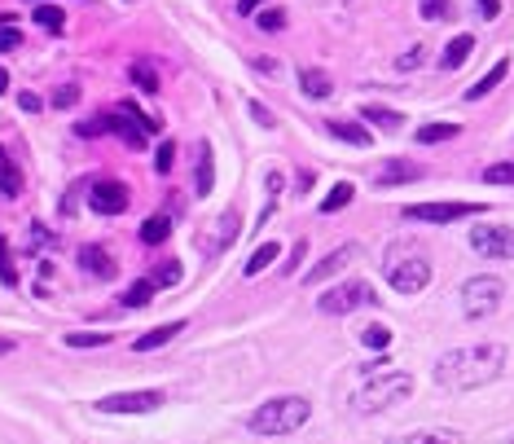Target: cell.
Returning a JSON list of instances; mask_svg holds the SVG:
<instances>
[{"instance_id":"6da1fadb","label":"cell","mask_w":514,"mask_h":444,"mask_svg":"<svg viewBox=\"0 0 514 444\" xmlns=\"http://www.w3.org/2000/svg\"><path fill=\"white\" fill-rule=\"evenodd\" d=\"M506 361V343H466V348H453L435 361V383L444 392H475V387L497 383Z\"/></svg>"},{"instance_id":"7a4b0ae2","label":"cell","mask_w":514,"mask_h":444,"mask_svg":"<svg viewBox=\"0 0 514 444\" xmlns=\"http://www.w3.org/2000/svg\"><path fill=\"white\" fill-rule=\"evenodd\" d=\"M312 418V405L304 396H277V401H264L255 414L247 418L251 436H290Z\"/></svg>"},{"instance_id":"3957f363","label":"cell","mask_w":514,"mask_h":444,"mask_svg":"<svg viewBox=\"0 0 514 444\" xmlns=\"http://www.w3.org/2000/svg\"><path fill=\"white\" fill-rule=\"evenodd\" d=\"M409 392H413V374H405V370L374 374V379L352 396V409H356V414H383V409L409 401Z\"/></svg>"},{"instance_id":"277c9868","label":"cell","mask_w":514,"mask_h":444,"mask_svg":"<svg viewBox=\"0 0 514 444\" xmlns=\"http://www.w3.org/2000/svg\"><path fill=\"white\" fill-rule=\"evenodd\" d=\"M84 137H97V132H115V137H124L132 150H145V141H150V132H159V119L150 115H132L128 106L110 110V115H97L93 124H80Z\"/></svg>"},{"instance_id":"5b68a950","label":"cell","mask_w":514,"mask_h":444,"mask_svg":"<svg viewBox=\"0 0 514 444\" xmlns=\"http://www.w3.org/2000/svg\"><path fill=\"white\" fill-rule=\"evenodd\" d=\"M501 299H506V282L493 277V273H475V277H466L462 282V313L471 321L493 317L501 308Z\"/></svg>"},{"instance_id":"8992f818","label":"cell","mask_w":514,"mask_h":444,"mask_svg":"<svg viewBox=\"0 0 514 444\" xmlns=\"http://www.w3.org/2000/svg\"><path fill=\"white\" fill-rule=\"evenodd\" d=\"M383 277H387L391 291L418 295V291H427V286H431V260H427V255H418V251L391 255V260L383 264Z\"/></svg>"},{"instance_id":"52a82bcc","label":"cell","mask_w":514,"mask_h":444,"mask_svg":"<svg viewBox=\"0 0 514 444\" xmlns=\"http://www.w3.org/2000/svg\"><path fill=\"white\" fill-rule=\"evenodd\" d=\"M374 304H378V295H374V286H370V282H343V286H330V291L317 299L321 317H348V313H356V308H374Z\"/></svg>"},{"instance_id":"ba28073f","label":"cell","mask_w":514,"mask_h":444,"mask_svg":"<svg viewBox=\"0 0 514 444\" xmlns=\"http://www.w3.org/2000/svg\"><path fill=\"white\" fill-rule=\"evenodd\" d=\"M405 220H422V225H453L466 216H484V203H409Z\"/></svg>"},{"instance_id":"9c48e42d","label":"cell","mask_w":514,"mask_h":444,"mask_svg":"<svg viewBox=\"0 0 514 444\" xmlns=\"http://www.w3.org/2000/svg\"><path fill=\"white\" fill-rule=\"evenodd\" d=\"M167 401L159 387H141V392H115V396H102L97 409L102 414H154Z\"/></svg>"},{"instance_id":"30bf717a","label":"cell","mask_w":514,"mask_h":444,"mask_svg":"<svg viewBox=\"0 0 514 444\" xmlns=\"http://www.w3.org/2000/svg\"><path fill=\"white\" fill-rule=\"evenodd\" d=\"M471 247L484 260H514V225H475Z\"/></svg>"},{"instance_id":"8fae6325","label":"cell","mask_w":514,"mask_h":444,"mask_svg":"<svg viewBox=\"0 0 514 444\" xmlns=\"http://www.w3.org/2000/svg\"><path fill=\"white\" fill-rule=\"evenodd\" d=\"M88 203H93L97 216H119L128 207V185L124 181H97L88 190Z\"/></svg>"},{"instance_id":"7c38bea8","label":"cell","mask_w":514,"mask_h":444,"mask_svg":"<svg viewBox=\"0 0 514 444\" xmlns=\"http://www.w3.org/2000/svg\"><path fill=\"white\" fill-rule=\"evenodd\" d=\"M356 255H361V247H356V242H348V247H334L326 260L321 264H312V269L304 273V286H317V282H326L330 273H339V269H348V264L356 260Z\"/></svg>"},{"instance_id":"4fadbf2b","label":"cell","mask_w":514,"mask_h":444,"mask_svg":"<svg viewBox=\"0 0 514 444\" xmlns=\"http://www.w3.org/2000/svg\"><path fill=\"white\" fill-rule=\"evenodd\" d=\"M80 269L88 277H102V282H110V277L119 273V264L110 260V251H102V247H80Z\"/></svg>"},{"instance_id":"5bb4252c","label":"cell","mask_w":514,"mask_h":444,"mask_svg":"<svg viewBox=\"0 0 514 444\" xmlns=\"http://www.w3.org/2000/svg\"><path fill=\"white\" fill-rule=\"evenodd\" d=\"M422 168L409 159H391L383 163V172H378V190H391V185H405V181H418Z\"/></svg>"},{"instance_id":"9a60e30c","label":"cell","mask_w":514,"mask_h":444,"mask_svg":"<svg viewBox=\"0 0 514 444\" xmlns=\"http://www.w3.org/2000/svg\"><path fill=\"white\" fill-rule=\"evenodd\" d=\"M22 194V168L14 163V154L0 146V198H18Z\"/></svg>"},{"instance_id":"2e32d148","label":"cell","mask_w":514,"mask_h":444,"mask_svg":"<svg viewBox=\"0 0 514 444\" xmlns=\"http://www.w3.org/2000/svg\"><path fill=\"white\" fill-rule=\"evenodd\" d=\"M387 444H462L453 427H431V431H409V436H396Z\"/></svg>"},{"instance_id":"e0dca14e","label":"cell","mask_w":514,"mask_h":444,"mask_svg":"<svg viewBox=\"0 0 514 444\" xmlns=\"http://www.w3.org/2000/svg\"><path fill=\"white\" fill-rule=\"evenodd\" d=\"M299 88H304V97H312V102H326V97L334 93L330 75H326V71H312V66H304V71H299Z\"/></svg>"},{"instance_id":"ac0fdd59","label":"cell","mask_w":514,"mask_h":444,"mask_svg":"<svg viewBox=\"0 0 514 444\" xmlns=\"http://www.w3.org/2000/svg\"><path fill=\"white\" fill-rule=\"evenodd\" d=\"M471 53H475V36H453L449 44H444V53H440V66L444 71H457Z\"/></svg>"},{"instance_id":"d6986e66","label":"cell","mask_w":514,"mask_h":444,"mask_svg":"<svg viewBox=\"0 0 514 444\" xmlns=\"http://www.w3.org/2000/svg\"><path fill=\"white\" fill-rule=\"evenodd\" d=\"M238 229H242V216H238V212H233V207H229V212L216 220V238L207 242V251H211V255H216V251H225L229 242H233V233H238Z\"/></svg>"},{"instance_id":"ffe728a7","label":"cell","mask_w":514,"mask_h":444,"mask_svg":"<svg viewBox=\"0 0 514 444\" xmlns=\"http://www.w3.org/2000/svg\"><path fill=\"white\" fill-rule=\"evenodd\" d=\"M506 75H510V62H506V58H501V62H493V71H488L484 80L466 88V102H479V97H488V93H493V88H497L501 80H506Z\"/></svg>"},{"instance_id":"44dd1931","label":"cell","mask_w":514,"mask_h":444,"mask_svg":"<svg viewBox=\"0 0 514 444\" xmlns=\"http://www.w3.org/2000/svg\"><path fill=\"white\" fill-rule=\"evenodd\" d=\"M181 330H185V321H172V326H154L150 335H141L137 343H132V348H137V352H154V348H163V343H172L176 335H181Z\"/></svg>"},{"instance_id":"7402d4cb","label":"cell","mask_w":514,"mask_h":444,"mask_svg":"<svg viewBox=\"0 0 514 444\" xmlns=\"http://www.w3.org/2000/svg\"><path fill=\"white\" fill-rule=\"evenodd\" d=\"M330 132H334V137H339V141H348V146H370V128H361V124H352V119H330V124H326Z\"/></svg>"},{"instance_id":"603a6c76","label":"cell","mask_w":514,"mask_h":444,"mask_svg":"<svg viewBox=\"0 0 514 444\" xmlns=\"http://www.w3.org/2000/svg\"><path fill=\"white\" fill-rule=\"evenodd\" d=\"M352 198H356V185H352V181H339V185H334V190H330L326 198H321V216L343 212V207H348Z\"/></svg>"},{"instance_id":"cb8c5ba5","label":"cell","mask_w":514,"mask_h":444,"mask_svg":"<svg viewBox=\"0 0 514 444\" xmlns=\"http://www.w3.org/2000/svg\"><path fill=\"white\" fill-rule=\"evenodd\" d=\"M361 119H370L374 128H383V132H400V110H387V106H361Z\"/></svg>"},{"instance_id":"d4e9b609","label":"cell","mask_w":514,"mask_h":444,"mask_svg":"<svg viewBox=\"0 0 514 444\" xmlns=\"http://www.w3.org/2000/svg\"><path fill=\"white\" fill-rule=\"evenodd\" d=\"M167 238H172V220H167V216H150L141 225V242H145V247H159V242H167Z\"/></svg>"},{"instance_id":"484cf974","label":"cell","mask_w":514,"mask_h":444,"mask_svg":"<svg viewBox=\"0 0 514 444\" xmlns=\"http://www.w3.org/2000/svg\"><path fill=\"white\" fill-rule=\"evenodd\" d=\"M128 75H132V84H137L141 88V93H159V71H154V66L150 62H132L128 66Z\"/></svg>"},{"instance_id":"4316f807","label":"cell","mask_w":514,"mask_h":444,"mask_svg":"<svg viewBox=\"0 0 514 444\" xmlns=\"http://www.w3.org/2000/svg\"><path fill=\"white\" fill-rule=\"evenodd\" d=\"M457 124H422L418 128V146H440V141H453L457 137Z\"/></svg>"},{"instance_id":"83f0119b","label":"cell","mask_w":514,"mask_h":444,"mask_svg":"<svg viewBox=\"0 0 514 444\" xmlns=\"http://www.w3.org/2000/svg\"><path fill=\"white\" fill-rule=\"evenodd\" d=\"M277 255H282V247H277V242H264V247H255V255H251V260H247V269H242V273H247V277H255V273H264V269H268V264H273V260H277Z\"/></svg>"},{"instance_id":"f1b7e54d","label":"cell","mask_w":514,"mask_h":444,"mask_svg":"<svg viewBox=\"0 0 514 444\" xmlns=\"http://www.w3.org/2000/svg\"><path fill=\"white\" fill-rule=\"evenodd\" d=\"M150 299H154V277H141L124 291V308H145Z\"/></svg>"},{"instance_id":"f546056e","label":"cell","mask_w":514,"mask_h":444,"mask_svg":"<svg viewBox=\"0 0 514 444\" xmlns=\"http://www.w3.org/2000/svg\"><path fill=\"white\" fill-rule=\"evenodd\" d=\"M361 343L365 348H374V352H387L391 348V330L383 326V321H370V326L361 330Z\"/></svg>"},{"instance_id":"4dcf8cb0","label":"cell","mask_w":514,"mask_h":444,"mask_svg":"<svg viewBox=\"0 0 514 444\" xmlns=\"http://www.w3.org/2000/svg\"><path fill=\"white\" fill-rule=\"evenodd\" d=\"M31 18H36L44 31H53V36H58V31L66 27V14H62L58 5H36V14H31Z\"/></svg>"},{"instance_id":"1f68e13d","label":"cell","mask_w":514,"mask_h":444,"mask_svg":"<svg viewBox=\"0 0 514 444\" xmlns=\"http://www.w3.org/2000/svg\"><path fill=\"white\" fill-rule=\"evenodd\" d=\"M110 343L106 330H75V335H66V348H102Z\"/></svg>"},{"instance_id":"d6a6232c","label":"cell","mask_w":514,"mask_h":444,"mask_svg":"<svg viewBox=\"0 0 514 444\" xmlns=\"http://www.w3.org/2000/svg\"><path fill=\"white\" fill-rule=\"evenodd\" d=\"M216 185V163H211V150L203 146V159H198V194H211Z\"/></svg>"},{"instance_id":"836d02e7","label":"cell","mask_w":514,"mask_h":444,"mask_svg":"<svg viewBox=\"0 0 514 444\" xmlns=\"http://www.w3.org/2000/svg\"><path fill=\"white\" fill-rule=\"evenodd\" d=\"M181 282V264L176 260H163L159 269H154V286H176Z\"/></svg>"},{"instance_id":"e575fe53","label":"cell","mask_w":514,"mask_h":444,"mask_svg":"<svg viewBox=\"0 0 514 444\" xmlns=\"http://www.w3.org/2000/svg\"><path fill=\"white\" fill-rule=\"evenodd\" d=\"M484 181L488 185H514V163H493V168H484Z\"/></svg>"},{"instance_id":"d590c367","label":"cell","mask_w":514,"mask_h":444,"mask_svg":"<svg viewBox=\"0 0 514 444\" xmlns=\"http://www.w3.org/2000/svg\"><path fill=\"white\" fill-rule=\"evenodd\" d=\"M0 282L18 286V269H14V260H9V242L5 238H0Z\"/></svg>"},{"instance_id":"8d00e7d4","label":"cell","mask_w":514,"mask_h":444,"mask_svg":"<svg viewBox=\"0 0 514 444\" xmlns=\"http://www.w3.org/2000/svg\"><path fill=\"white\" fill-rule=\"evenodd\" d=\"M9 49H22V31L14 22H0V53H9Z\"/></svg>"},{"instance_id":"74e56055","label":"cell","mask_w":514,"mask_h":444,"mask_svg":"<svg viewBox=\"0 0 514 444\" xmlns=\"http://www.w3.org/2000/svg\"><path fill=\"white\" fill-rule=\"evenodd\" d=\"M422 18H427V22H444V18H449V0H422Z\"/></svg>"},{"instance_id":"f35d334b","label":"cell","mask_w":514,"mask_h":444,"mask_svg":"<svg viewBox=\"0 0 514 444\" xmlns=\"http://www.w3.org/2000/svg\"><path fill=\"white\" fill-rule=\"evenodd\" d=\"M75 102H80V84H62V88H58V93H53V106H58V110H66V106H75Z\"/></svg>"},{"instance_id":"ab89813d","label":"cell","mask_w":514,"mask_h":444,"mask_svg":"<svg viewBox=\"0 0 514 444\" xmlns=\"http://www.w3.org/2000/svg\"><path fill=\"white\" fill-rule=\"evenodd\" d=\"M172 168H176V146H172V141H163L159 159H154V172H172Z\"/></svg>"},{"instance_id":"60d3db41","label":"cell","mask_w":514,"mask_h":444,"mask_svg":"<svg viewBox=\"0 0 514 444\" xmlns=\"http://www.w3.org/2000/svg\"><path fill=\"white\" fill-rule=\"evenodd\" d=\"M422 62H427V53H422V44H413L409 53H400V58H396L400 71H413V66H422Z\"/></svg>"},{"instance_id":"b9f144b4","label":"cell","mask_w":514,"mask_h":444,"mask_svg":"<svg viewBox=\"0 0 514 444\" xmlns=\"http://www.w3.org/2000/svg\"><path fill=\"white\" fill-rule=\"evenodd\" d=\"M260 27H264V31H282V27H286V14H282V9H264V14H260Z\"/></svg>"},{"instance_id":"7bdbcfd3","label":"cell","mask_w":514,"mask_h":444,"mask_svg":"<svg viewBox=\"0 0 514 444\" xmlns=\"http://www.w3.org/2000/svg\"><path fill=\"white\" fill-rule=\"evenodd\" d=\"M18 106L27 110V115H40V110H44V102H40L36 93H31V88H27V93H18Z\"/></svg>"},{"instance_id":"ee69618b","label":"cell","mask_w":514,"mask_h":444,"mask_svg":"<svg viewBox=\"0 0 514 444\" xmlns=\"http://www.w3.org/2000/svg\"><path fill=\"white\" fill-rule=\"evenodd\" d=\"M304 255H308V242H295V247H290L286 269H290V273H299V260H304Z\"/></svg>"},{"instance_id":"f6af8a7d","label":"cell","mask_w":514,"mask_h":444,"mask_svg":"<svg viewBox=\"0 0 514 444\" xmlns=\"http://www.w3.org/2000/svg\"><path fill=\"white\" fill-rule=\"evenodd\" d=\"M475 5H479V18H488V22L501 14V0H475Z\"/></svg>"},{"instance_id":"bcb514c9","label":"cell","mask_w":514,"mask_h":444,"mask_svg":"<svg viewBox=\"0 0 514 444\" xmlns=\"http://www.w3.org/2000/svg\"><path fill=\"white\" fill-rule=\"evenodd\" d=\"M251 115H255V124H260V128H273V124H277V119L268 115V110H264L260 102H251Z\"/></svg>"},{"instance_id":"7dc6e473","label":"cell","mask_w":514,"mask_h":444,"mask_svg":"<svg viewBox=\"0 0 514 444\" xmlns=\"http://www.w3.org/2000/svg\"><path fill=\"white\" fill-rule=\"evenodd\" d=\"M255 71H264V75H277V71H282V62H273V58H255Z\"/></svg>"},{"instance_id":"c3c4849f","label":"cell","mask_w":514,"mask_h":444,"mask_svg":"<svg viewBox=\"0 0 514 444\" xmlns=\"http://www.w3.org/2000/svg\"><path fill=\"white\" fill-rule=\"evenodd\" d=\"M260 5H264V0H238V14H255Z\"/></svg>"},{"instance_id":"681fc988","label":"cell","mask_w":514,"mask_h":444,"mask_svg":"<svg viewBox=\"0 0 514 444\" xmlns=\"http://www.w3.org/2000/svg\"><path fill=\"white\" fill-rule=\"evenodd\" d=\"M5 88H9V71L0 66V97H5Z\"/></svg>"},{"instance_id":"f907efd6","label":"cell","mask_w":514,"mask_h":444,"mask_svg":"<svg viewBox=\"0 0 514 444\" xmlns=\"http://www.w3.org/2000/svg\"><path fill=\"white\" fill-rule=\"evenodd\" d=\"M9 348H14V343H9V339H0V352H9Z\"/></svg>"}]
</instances>
